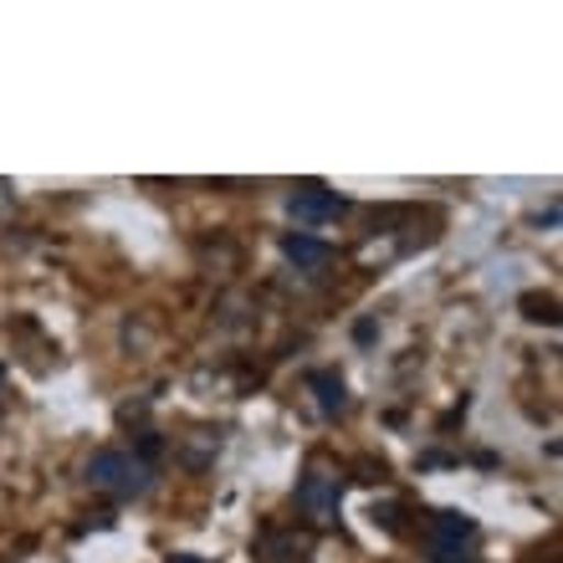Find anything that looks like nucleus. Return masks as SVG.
I'll return each instance as SVG.
<instances>
[{"label":"nucleus","mask_w":563,"mask_h":563,"mask_svg":"<svg viewBox=\"0 0 563 563\" xmlns=\"http://www.w3.org/2000/svg\"><path fill=\"white\" fill-rule=\"evenodd\" d=\"M339 492H343V472L328 451H312L308 466H302V482H297V512L312 522V528H328L333 512H339Z\"/></svg>","instance_id":"f257e3e1"},{"label":"nucleus","mask_w":563,"mask_h":563,"mask_svg":"<svg viewBox=\"0 0 563 563\" xmlns=\"http://www.w3.org/2000/svg\"><path fill=\"white\" fill-rule=\"evenodd\" d=\"M88 482L98 492H108V497H139L154 482V466L139 461L134 451H98L88 461Z\"/></svg>","instance_id":"f03ea898"},{"label":"nucleus","mask_w":563,"mask_h":563,"mask_svg":"<svg viewBox=\"0 0 563 563\" xmlns=\"http://www.w3.org/2000/svg\"><path fill=\"white\" fill-rule=\"evenodd\" d=\"M426 549L435 563H472L476 553V522L466 512H430Z\"/></svg>","instance_id":"7ed1b4c3"},{"label":"nucleus","mask_w":563,"mask_h":563,"mask_svg":"<svg viewBox=\"0 0 563 563\" xmlns=\"http://www.w3.org/2000/svg\"><path fill=\"white\" fill-rule=\"evenodd\" d=\"M287 210H292L297 225H323V221H339L343 210H349V200L339 190H328V185H297L287 195Z\"/></svg>","instance_id":"20e7f679"},{"label":"nucleus","mask_w":563,"mask_h":563,"mask_svg":"<svg viewBox=\"0 0 563 563\" xmlns=\"http://www.w3.org/2000/svg\"><path fill=\"white\" fill-rule=\"evenodd\" d=\"M308 389L318 395V410H323L328 420H339L343 410H349V389H343V379L333 369H312L308 374Z\"/></svg>","instance_id":"39448f33"},{"label":"nucleus","mask_w":563,"mask_h":563,"mask_svg":"<svg viewBox=\"0 0 563 563\" xmlns=\"http://www.w3.org/2000/svg\"><path fill=\"white\" fill-rule=\"evenodd\" d=\"M282 252H287V262H292V267L318 272V267H328L333 246H323V241H312V236H302V231H292V236L282 241Z\"/></svg>","instance_id":"423d86ee"},{"label":"nucleus","mask_w":563,"mask_h":563,"mask_svg":"<svg viewBox=\"0 0 563 563\" xmlns=\"http://www.w3.org/2000/svg\"><path fill=\"white\" fill-rule=\"evenodd\" d=\"M297 533H282V528H267V533L256 538V559H267V563H287V559H297Z\"/></svg>","instance_id":"0eeeda50"},{"label":"nucleus","mask_w":563,"mask_h":563,"mask_svg":"<svg viewBox=\"0 0 563 563\" xmlns=\"http://www.w3.org/2000/svg\"><path fill=\"white\" fill-rule=\"evenodd\" d=\"M522 312H528L533 323H559V302H553V292H528L522 297Z\"/></svg>","instance_id":"6e6552de"},{"label":"nucleus","mask_w":563,"mask_h":563,"mask_svg":"<svg viewBox=\"0 0 563 563\" xmlns=\"http://www.w3.org/2000/svg\"><path fill=\"white\" fill-rule=\"evenodd\" d=\"M11 210H15V190L0 179V216H11Z\"/></svg>","instance_id":"1a4fd4ad"},{"label":"nucleus","mask_w":563,"mask_h":563,"mask_svg":"<svg viewBox=\"0 0 563 563\" xmlns=\"http://www.w3.org/2000/svg\"><path fill=\"white\" fill-rule=\"evenodd\" d=\"M164 563H206V559H195V553H169Z\"/></svg>","instance_id":"9d476101"}]
</instances>
